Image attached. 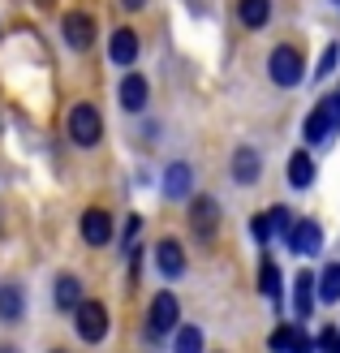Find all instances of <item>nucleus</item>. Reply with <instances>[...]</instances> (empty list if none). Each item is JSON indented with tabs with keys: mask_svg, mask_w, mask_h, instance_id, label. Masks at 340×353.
Wrapping results in <instances>:
<instances>
[{
	"mask_svg": "<svg viewBox=\"0 0 340 353\" xmlns=\"http://www.w3.org/2000/svg\"><path fill=\"white\" fill-rule=\"evenodd\" d=\"M267 74H272L276 86H297L301 78H306V57H301V48H293V43L272 48V57H267Z\"/></svg>",
	"mask_w": 340,
	"mask_h": 353,
	"instance_id": "1",
	"label": "nucleus"
},
{
	"mask_svg": "<svg viewBox=\"0 0 340 353\" xmlns=\"http://www.w3.org/2000/svg\"><path fill=\"white\" fill-rule=\"evenodd\" d=\"M65 130H69V138H74L78 147H95L99 134H103V117H99L95 103H74L69 117H65Z\"/></svg>",
	"mask_w": 340,
	"mask_h": 353,
	"instance_id": "2",
	"label": "nucleus"
},
{
	"mask_svg": "<svg viewBox=\"0 0 340 353\" xmlns=\"http://www.w3.org/2000/svg\"><path fill=\"white\" fill-rule=\"evenodd\" d=\"M74 327H78V336L86 345H99L103 336H108V327H112L108 306H103V302H78L74 306Z\"/></svg>",
	"mask_w": 340,
	"mask_h": 353,
	"instance_id": "3",
	"label": "nucleus"
},
{
	"mask_svg": "<svg viewBox=\"0 0 340 353\" xmlns=\"http://www.w3.org/2000/svg\"><path fill=\"white\" fill-rule=\"evenodd\" d=\"M177 319H181V302H177L172 293H155L151 310H147V336L151 341L168 336V332H177Z\"/></svg>",
	"mask_w": 340,
	"mask_h": 353,
	"instance_id": "4",
	"label": "nucleus"
},
{
	"mask_svg": "<svg viewBox=\"0 0 340 353\" xmlns=\"http://www.w3.org/2000/svg\"><path fill=\"white\" fill-rule=\"evenodd\" d=\"M190 228H194L203 241L216 237V228H220V203L211 199V194H199V199L190 203Z\"/></svg>",
	"mask_w": 340,
	"mask_h": 353,
	"instance_id": "5",
	"label": "nucleus"
},
{
	"mask_svg": "<svg viewBox=\"0 0 340 353\" xmlns=\"http://www.w3.org/2000/svg\"><path fill=\"white\" fill-rule=\"evenodd\" d=\"M284 241H289L293 254H319L323 250V228H319V220H293V228L284 233Z\"/></svg>",
	"mask_w": 340,
	"mask_h": 353,
	"instance_id": "6",
	"label": "nucleus"
},
{
	"mask_svg": "<svg viewBox=\"0 0 340 353\" xmlns=\"http://www.w3.org/2000/svg\"><path fill=\"white\" fill-rule=\"evenodd\" d=\"M301 134H306V143H328V138L336 134V117H332V103L328 99H319L314 108H310V117H306V125H301Z\"/></svg>",
	"mask_w": 340,
	"mask_h": 353,
	"instance_id": "7",
	"label": "nucleus"
},
{
	"mask_svg": "<svg viewBox=\"0 0 340 353\" xmlns=\"http://www.w3.org/2000/svg\"><path fill=\"white\" fill-rule=\"evenodd\" d=\"M82 241L86 245H108L112 241V216L103 207H86L82 211Z\"/></svg>",
	"mask_w": 340,
	"mask_h": 353,
	"instance_id": "8",
	"label": "nucleus"
},
{
	"mask_svg": "<svg viewBox=\"0 0 340 353\" xmlns=\"http://www.w3.org/2000/svg\"><path fill=\"white\" fill-rule=\"evenodd\" d=\"M138 48H142V43H138V30H134V26H117L112 39H108V61L125 69V65L138 61Z\"/></svg>",
	"mask_w": 340,
	"mask_h": 353,
	"instance_id": "9",
	"label": "nucleus"
},
{
	"mask_svg": "<svg viewBox=\"0 0 340 353\" xmlns=\"http://www.w3.org/2000/svg\"><path fill=\"white\" fill-rule=\"evenodd\" d=\"M117 99H121L125 112H142V108H147V99H151L147 78H142V74H125L121 86H117Z\"/></svg>",
	"mask_w": 340,
	"mask_h": 353,
	"instance_id": "10",
	"label": "nucleus"
},
{
	"mask_svg": "<svg viewBox=\"0 0 340 353\" xmlns=\"http://www.w3.org/2000/svg\"><path fill=\"white\" fill-rule=\"evenodd\" d=\"M61 30H65V43L74 48V52H86V48L95 43V22L86 13H65Z\"/></svg>",
	"mask_w": 340,
	"mask_h": 353,
	"instance_id": "11",
	"label": "nucleus"
},
{
	"mask_svg": "<svg viewBox=\"0 0 340 353\" xmlns=\"http://www.w3.org/2000/svg\"><path fill=\"white\" fill-rule=\"evenodd\" d=\"M155 268H159V276H168V280H177L186 272V250H181L177 237H164L155 245Z\"/></svg>",
	"mask_w": 340,
	"mask_h": 353,
	"instance_id": "12",
	"label": "nucleus"
},
{
	"mask_svg": "<svg viewBox=\"0 0 340 353\" xmlns=\"http://www.w3.org/2000/svg\"><path fill=\"white\" fill-rule=\"evenodd\" d=\"M259 172H263V155L254 147H237V151H232V181H237V185H254Z\"/></svg>",
	"mask_w": 340,
	"mask_h": 353,
	"instance_id": "13",
	"label": "nucleus"
},
{
	"mask_svg": "<svg viewBox=\"0 0 340 353\" xmlns=\"http://www.w3.org/2000/svg\"><path fill=\"white\" fill-rule=\"evenodd\" d=\"M237 17L246 30H263L272 22V0H237Z\"/></svg>",
	"mask_w": 340,
	"mask_h": 353,
	"instance_id": "14",
	"label": "nucleus"
},
{
	"mask_svg": "<svg viewBox=\"0 0 340 353\" xmlns=\"http://www.w3.org/2000/svg\"><path fill=\"white\" fill-rule=\"evenodd\" d=\"M293 310H297V319H310V314H314V272H297Z\"/></svg>",
	"mask_w": 340,
	"mask_h": 353,
	"instance_id": "15",
	"label": "nucleus"
},
{
	"mask_svg": "<svg viewBox=\"0 0 340 353\" xmlns=\"http://www.w3.org/2000/svg\"><path fill=\"white\" fill-rule=\"evenodd\" d=\"M289 185L293 190H310L314 185V160L306 151H293L289 155Z\"/></svg>",
	"mask_w": 340,
	"mask_h": 353,
	"instance_id": "16",
	"label": "nucleus"
},
{
	"mask_svg": "<svg viewBox=\"0 0 340 353\" xmlns=\"http://www.w3.org/2000/svg\"><path fill=\"white\" fill-rule=\"evenodd\" d=\"M190 185H194V168L190 164H168V172H164V194L168 199H186Z\"/></svg>",
	"mask_w": 340,
	"mask_h": 353,
	"instance_id": "17",
	"label": "nucleus"
},
{
	"mask_svg": "<svg viewBox=\"0 0 340 353\" xmlns=\"http://www.w3.org/2000/svg\"><path fill=\"white\" fill-rule=\"evenodd\" d=\"M314 297L319 302H340V263H328L323 272H319V280H314Z\"/></svg>",
	"mask_w": 340,
	"mask_h": 353,
	"instance_id": "18",
	"label": "nucleus"
},
{
	"mask_svg": "<svg viewBox=\"0 0 340 353\" xmlns=\"http://www.w3.org/2000/svg\"><path fill=\"white\" fill-rule=\"evenodd\" d=\"M267 345H272V353H293L297 345H310V336H306L301 327H293V323H280V327L272 332V341H267Z\"/></svg>",
	"mask_w": 340,
	"mask_h": 353,
	"instance_id": "19",
	"label": "nucleus"
},
{
	"mask_svg": "<svg viewBox=\"0 0 340 353\" xmlns=\"http://www.w3.org/2000/svg\"><path fill=\"white\" fill-rule=\"evenodd\" d=\"M82 302V280L78 276H57V310H74Z\"/></svg>",
	"mask_w": 340,
	"mask_h": 353,
	"instance_id": "20",
	"label": "nucleus"
},
{
	"mask_svg": "<svg viewBox=\"0 0 340 353\" xmlns=\"http://www.w3.org/2000/svg\"><path fill=\"white\" fill-rule=\"evenodd\" d=\"M259 293L263 297H272V302H280V268L272 259H263L259 263Z\"/></svg>",
	"mask_w": 340,
	"mask_h": 353,
	"instance_id": "21",
	"label": "nucleus"
},
{
	"mask_svg": "<svg viewBox=\"0 0 340 353\" xmlns=\"http://www.w3.org/2000/svg\"><path fill=\"white\" fill-rule=\"evenodd\" d=\"M22 314V285H5L0 289V319H17Z\"/></svg>",
	"mask_w": 340,
	"mask_h": 353,
	"instance_id": "22",
	"label": "nucleus"
},
{
	"mask_svg": "<svg viewBox=\"0 0 340 353\" xmlns=\"http://www.w3.org/2000/svg\"><path fill=\"white\" fill-rule=\"evenodd\" d=\"M172 353H203V332H199V327H177Z\"/></svg>",
	"mask_w": 340,
	"mask_h": 353,
	"instance_id": "23",
	"label": "nucleus"
},
{
	"mask_svg": "<svg viewBox=\"0 0 340 353\" xmlns=\"http://www.w3.org/2000/svg\"><path fill=\"white\" fill-rule=\"evenodd\" d=\"M336 61H340V43H328L323 57H319V65H314V78H328L332 69H336Z\"/></svg>",
	"mask_w": 340,
	"mask_h": 353,
	"instance_id": "24",
	"label": "nucleus"
},
{
	"mask_svg": "<svg viewBox=\"0 0 340 353\" xmlns=\"http://www.w3.org/2000/svg\"><path fill=\"white\" fill-rule=\"evenodd\" d=\"M267 220H272V233H276V237H284V233L293 228V216H289V207H272V211H267Z\"/></svg>",
	"mask_w": 340,
	"mask_h": 353,
	"instance_id": "25",
	"label": "nucleus"
},
{
	"mask_svg": "<svg viewBox=\"0 0 340 353\" xmlns=\"http://www.w3.org/2000/svg\"><path fill=\"white\" fill-rule=\"evenodd\" d=\"M250 233H254L259 245H267V241L276 237V233H272V220H267V216H254V220H250Z\"/></svg>",
	"mask_w": 340,
	"mask_h": 353,
	"instance_id": "26",
	"label": "nucleus"
},
{
	"mask_svg": "<svg viewBox=\"0 0 340 353\" xmlns=\"http://www.w3.org/2000/svg\"><path fill=\"white\" fill-rule=\"evenodd\" d=\"M138 233H142V220H138V216H130V224H125V245H130Z\"/></svg>",
	"mask_w": 340,
	"mask_h": 353,
	"instance_id": "27",
	"label": "nucleus"
},
{
	"mask_svg": "<svg viewBox=\"0 0 340 353\" xmlns=\"http://www.w3.org/2000/svg\"><path fill=\"white\" fill-rule=\"evenodd\" d=\"M142 5H147V0H121V9H130V13H134V9H142Z\"/></svg>",
	"mask_w": 340,
	"mask_h": 353,
	"instance_id": "28",
	"label": "nucleus"
},
{
	"mask_svg": "<svg viewBox=\"0 0 340 353\" xmlns=\"http://www.w3.org/2000/svg\"><path fill=\"white\" fill-rule=\"evenodd\" d=\"M0 353H13V349H0Z\"/></svg>",
	"mask_w": 340,
	"mask_h": 353,
	"instance_id": "29",
	"label": "nucleus"
},
{
	"mask_svg": "<svg viewBox=\"0 0 340 353\" xmlns=\"http://www.w3.org/2000/svg\"><path fill=\"white\" fill-rule=\"evenodd\" d=\"M332 5H340V0H332Z\"/></svg>",
	"mask_w": 340,
	"mask_h": 353,
	"instance_id": "30",
	"label": "nucleus"
},
{
	"mask_svg": "<svg viewBox=\"0 0 340 353\" xmlns=\"http://www.w3.org/2000/svg\"><path fill=\"white\" fill-rule=\"evenodd\" d=\"M57 353H65V349H57Z\"/></svg>",
	"mask_w": 340,
	"mask_h": 353,
	"instance_id": "31",
	"label": "nucleus"
}]
</instances>
